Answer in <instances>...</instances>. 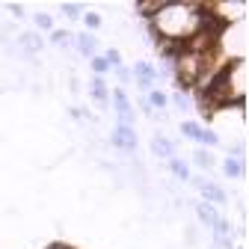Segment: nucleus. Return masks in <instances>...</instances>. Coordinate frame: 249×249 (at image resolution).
Masks as SVG:
<instances>
[{"instance_id": "nucleus-1", "label": "nucleus", "mask_w": 249, "mask_h": 249, "mask_svg": "<svg viewBox=\"0 0 249 249\" xmlns=\"http://www.w3.org/2000/svg\"><path fill=\"white\" fill-rule=\"evenodd\" d=\"M181 131H184V137L199 140V142H216V137H213V134H208V131H202L196 122H184V124H181Z\"/></svg>"}, {"instance_id": "nucleus-2", "label": "nucleus", "mask_w": 249, "mask_h": 249, "mask_svg": "<svg viewBox=\"0 0 249 249\" xmlns=\"http://www.w3.org/2000/svg\"><path fill=\"white\" fill-rule=\"evenodd\" d=\"M116 145H128V151L137 148V137L131 131V124H119V131H116Z\"/></svg>"}, {"instance_id": "nucleus-3", "label": "nucleus", "mask_w": 249, "mask_h": 249, "mask_svg": "<svg viewBox=\"0 0 249 249\" xmlns=\"http://www.w3.org/2000/svg\"><path fill=\"white\" fill-rule=\"evenodd\" d=\"M113 101H116V110L122 116V124H131V104L124 98V92H113Z\"/></svg>"}, {"instance_id": "nucleus-4", "label": "nucleus", "mask_w": 249, "mask_h": 249, "mask_svg": "<svg viewBox=\"0 0 249 249\" xmlns=\"http://www.w3.org/2000/svg\"><path fill=\"white\" fill-rule=\"evenodd\" d=\"M199 190H202L211 202H226V193H223L216 184H211V181H199Z\"/></svg>"}, {"instance_id": "nucleus-5", "label": "nucleus", "mask_w": 249, "mask_h": 249, "mask_svg": "<svg viewBox=\"0 0 249 249\" xmlns=\"http://www.w3.org/2000/svg\"><path fill=\"white\" fill-rule=\"evenodd\" d=\"M151 148H154V154H158V158H169V154H172V142H169L166 137H154V140H151Z\"/></svg>"}, {"instance_id": "nucleus-6", "label": "nucleus", "mask_w": 249, "mask_h": 249, "mask_svg": "<svg viewBox=\"0 0 249 249\" xmlns=\"http://www.w3.org/2000/svg\"><path fill=\"white\" fill-rule=\"evenodd\" d=\"M137 77H140V86H142V89H148V86H151V80H154V69L148 66V62H140V66H137Z\"/></svg>"}, {"instance_id": "nucleus-7", "label": "nucleus", "mask_w": 249, "mask_h": 249, "mask_svg": "<svg viewBox=\"0 0 249 249\" xmlns=\"http://www.w3.org/2000/svg\"><path fill=\"white\" fill-rule=\"evenodd\" d=\"M196 211H199V216H202V220H205L208 226H213L216 220H220V216H216V213H213V208H211V205H199Z\"/></svg>"}, {"instance_id": "nucleus-8", "label": "nucleus", "mask_w": 249, "mask_h": 249, "mask_svg": "<svg viewBox=\"0 0 249 249\" xmlns=\"http://www.w3.org/2000/svg\"><path fill=\"white\" fill-rule=\"evenodd\" d=\"M92 95H95V98H107V89H104V80H95V83H92Z\"/></svg>"}, {"instance_id": "nucleus-9", "label": "nucleus", "mask_w": 249, "mask_h": 249, "mask_svg": "<svg viewBox=\"0 0 249 249\" xmlns=\"http://www.w3.org/2000/svg\"><path fill=\"white\" fill-rule=\"evenodd\" d=\"M169 166H172V172H175V175H178V178H187V166H184V163H181V160H172V163H169Z\"/></svg>"}, {"instance_id": "nucleus-10", "label": "nucleus", "mask_w": 249, "mask_h": 249, "mask_svg": "<svg viewBox=\"0 0 249 249\" xmlns=\"http://www.w3.org/2000/svg\"><path fill=\"white\" fill-rule=\"evenodd\" d=\"M151 104L154 107H166V95L163 92H151Z\"/></svg>"}, {"instance_id": "nucleus-11", "label": "nucleus", "mask_w": 249, "mask_h": 249, "mask_svg": "<svg viewBox=\"0 0 249 249\" xmlns=\"http://www.w3.org/2000/svg\"><path fill=\"white\" fill-rule=\"evenodd\" d=\"M107 66H110V62H107V59H101V56H98V59H92V69H95L98 74H101V71H107Z\"/></svg>"}, {"instance_id": "nucleus-12", "label": "nucleus", "mask_w": 249, "mask_h": 249, "mask_svg": "<svg viewBox=\"0 0 249 249\" xmlns=\"http://www.w3.org/2000/svg\"><path fill=\"white\" fill-rule=\"evenodd\" d=\"M62 9H66V15H69V18H77V15H80V6H74V3H66Z\"/></svg>"}, {"instance_id": "nucleus-13", "label": "nucleus", "mask_w": 249, "mask_h": 249, "mask_svg": "<svg viewBox=\"0 0 249 249\" xmlns=\"http://www.w3.org/2000/svg\"><path fill=\"white\" fill-rule=\"evenodd\" d=\"M80 51L83 53H92V39L89 36H80Z\"/></svg>"}, {"instance_id": "nucleus-14", "label": "nucleus", "mask_w": 249, "mask_h": 249, "mask_svg": "<svg viewBox=\"0 0 249 249\" xmlns=\"http://www.w3.org/2000/svg\"><path fill=\"white\" fill-rule=\"evenodd\" d=\"M226 172H229L231 178H237V175H240V166H237L234 160H229V163H226Z\"/></svg>"}, {"instance_id": "nucleus-15", "label": "nucleus", "mask_w": 249, "mask_h": 249, "mask_svg": "<svg viewBox=\"0 0 249 249\" xmlns=\"http://www.w3.org/2000/svg\"><path fill=\"white\" fill-rule=\"evenodd\" d=\"M196 163H199V166H211V158H208L205 151H196Z\"/></svg>"}, {"instance_id": "nucleus-16", "label": "nucleus", "mask_w": 249, "mask_h": 249, "mask_svg": "<svg viewBox=\"0 0 249 249\" xmlns=\"http://www.w3.org/2000/svg\"><path fill=\"white\" fill-rule=\"evenodd\" d=\"M36 24H39V27H51V18H48V15H36Z\"/></svg>"}, {"instance_id": "nucleus-17", "label": "nucleus", "mask_w": 249, "mask_h": 249, "mask_svg": "<svg viewBox=\"0 0 249 249\" xmlns=\"http://www.w3.org/2000/svg\"><path fill=\"white\" fill-rule=\"evenodd\" d=\"M27 45H30V48H33V51H39V45H42V42H39L36 36H27Z\"/></svg>"}, {"instance_id": "nucleus-18", "label": "nucleus", "mask_w": 249, "mask_h": 249, "mask_svg": "<svg viewBox=\"0 0 249 249\" xmlns=\"http://www.w3.org/2000/svg\"><path fill=\"white\" fill-rule=\"evenodd\" d=\"M86 24L89 27H98V15H86Z\"/></svg>"}]
</instances>
